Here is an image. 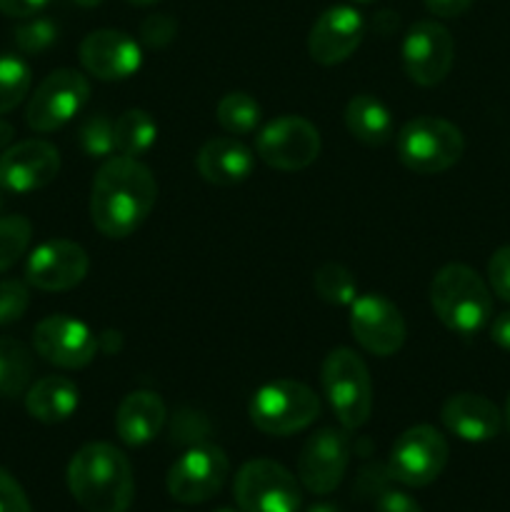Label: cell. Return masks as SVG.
I'll use <instances>...</instances> for the list:
<instances>
[{
	"label": "cell",
	"instance_id": "1",
	"mask_svg": "<svg viewBox=\"0 0 510 512\" xmlns=\"http://www.w3.org/2000/svg\"><path fill=\"white\" fill-rule=\"evenodd\" d=\"M158 198L153 170L138 158L115 155L100 165L90 190V218L105 238H128L148 220Z\"/></svg>",
	"mask_w": 510,
	"mask_h": 512
},
{
	"label": "cell",
	"instance_id": "2",
	"mask_svg": "<svg viewBox=\"0 0 510 512\" xmlns=\"http://www.w3.org/2000/svg\"><path fill=\"white\" fill-rule=\"evenodd\" d=\"M68 490L88 512H125L135 495L130 460L110 443L83 445L70 458Z\"/></svg>",
	"mask_w": 510,
	"mask_h": 512
},
{
	"label": "cell",
	"instance_id": "3",
	"mask_svg": "<svg viewBox=\"0 0 510 512\" xmlns=\"http://www.w3.org/2000/svg\"><path fill=\"white\" fill-rule=\"evenodd\" d=\"M430 305L440 323L460 335H473L493 315V298L485 280L463 263H450L430 283Z\"/></svg>",
	"mask_w": 510,
	"mask_h": 512
},
{
	"label": "cell",
	"instance_id": "4",
	"mask_svg": "<svg viewBox=\"0 0 510 512\" xmlns=\"http://www.w3.org/2000/svg\"><path fill=\"white\" fill-rule=\"evenodd\" d=\"M325 398L345 430L363 428L373 413V383L368 365L355 350L333 348L320 370Z\"/></svg>",
	"mask_w": 510,
	"mask_h": 512
},
{
	"label": "cell",
	"instance_id": "5",
	"mask_svg": "<svg viewBox=\"0 0 510 512\" xmlns=\"http://www.w3.org/2000/svg\"><path fill=\"white\" fill-rule=\"evenodd\" d=\"M400 163L420 175H438L453 168L465 153L460 128L443 118L420 115L408 120L395 138Z\"/></svg>",
	"mask_w": 510,
	"mask_h": 512
},
{
	"label": "cell",
	"instance_id": "6",
	"mask_svg": "<svg viewBox=\"0 0 510 512\" xmlns=\"http://www.w3.org/2000/svg\"><path fill=\"white\" fill-rule=\"evenodd\" d=\"M250 420L265 435L285 438L310 428L320 415V398L298 380H273L250 400Z\"/></svg>",
	"mask_w": 510,
	"mask_h": 512
},
{
	"label": "cell",
	"instance_id": "7",
	"mask_svg": "<svg viewBox=\"0 0 510 512\" xmlns=\"http://www.w3.org/2000/svg\"><path fill=\"white\" fill-rule=\"evenodd\" d=\"M233 493L243 512H298L303 503L295 475L268 458L245 463L235 475Z\"/></svg>",
	"mask_w": 510,
	"mask_h": 512
},
{
	"label": "cell",
	"instance_id": "8",
	"mask_svg": "<svg viewBox=\"0 0 510 512\" xmlns=\"http://www.w3.org/2000/svg\"><path fill=\"white\" fill-rule=\"evenodd\" d=\"M90 98V83L70 68L53 70L30 95L25 120L35 133H53L75 118Z\"/></svg>",
	"mask_w": 510,
	"mask_h": 512
},
{
	"label": "cell",
	"instance_id": "9",
	"mask_svg": "<svg viewBox=\"0 0 510 512\" xmlns=\"http://www.w3.org/2000/svg\"><path fill=\"white\" fill-rule=\"evenodd\" d=\"M448 453V443L440 430L433 425H415L395 440L388 458V473L408 488H425L443 473Z\"/></svg>",
	"mask_w": 510,
	"mask_h": 512
},
{
	"label": "cell",
	"instance_id": "10",
	"mask_svg": "<svg viewBox=\"0 0 510 512\" xmlns=\"http://www.w3.org/2000/svg\"><path fill=\"white\" fill-rule=\"evenodd\" d=\"M228 455L218 445H193L168 470L170 498L183 505H198L215 498L228 480Z\"/></svg>",
	"mask_w": 510,
	"mask_h": 512
},
{
	"label": "cell",
	"instance_id": "11",
	"mask_svg": "<svg viewBox=\"0 0 510 512\" xmlns=\"http://www.w3.org/2000/svg\"><path fill=\"white\" fill-rule=\"evenodd\" d=\"M255 150L270 168L295 173L315 163L320 155V133L300 115H280L260 130Z\"/></svg>",
	"mask_w": 510,
	"mask_h": 512
},
{
	"label": "cell",
	"instance_id": "12",
	"mask_svg": "<svg viewBox=\"0 0 510 512\" xmlns=\"http://www.w3.org/2000/svg\"><path fill=\"white\" fill-rule=\"evenodd\" d=\"M33 348L45 363L63 370H80L98 353V338L80 320L68 315H48L33 330Z\"/></svg>",
	"mask_w": 510,
	"mask_h": 512
},
{
	"label": "cell",
	"instance_id": "13",
	"mask_svg": "<svg viewBox=\"0 0 510 512\" xmlns=\"http://www.w3.org/2000/svg\"><path fill=\"white\" fill-rule=\"evenodd\" d=\"M455 60L453 35L435 20H420L403 40V65L413 83L423 88L443 83Z\"/></svg>",
	"mask_w": 510,
	"mask_h": 512
},
{
	"label": "cell",
	"instance_id": "14",
	"mask_svg": "<svg viewBox=\"0 0 510 512\" xmlns=\"http://www.w3.org/2000/svg\"><path fill=\"white\" fill-rule=\"evenodd\" d=\"M350 330L363 350L378 358L395 355L405 343V320L385 295H358L350 305Z\"/></svg>",
	"mask_w": 510,
	"mask_h": 512
},
{
	"label": "cell",
	"instance_id": "15",
	"mask_svg": "<svg viewBox=\"0 0 510 512\" xmlns=\"http://www.w3.org/2000/svg\"><path fill=\"white\" fill-rule=\"evenodd\" d=\"M350 463V440L343 430L323 428L305 440L298 458V480L315 495H328L343 483Z\"/></svg>",
	"mask_w": 510,
	"mask_h": 512
},
{
	"label": "cell",
	"instance_id": "16",
	"mask_svg": "<svg viewBox=\"0 0 510 512\" xmlns=\"http://www.w3.org/2000/svg\"><path fill=\"white\" fill-rule=\"evenodd\" d=\"M60 173V153L48 140H23L0 153V185L5 193L28 195Z\"/></svg>",
	"mask_w": 510,
	"mask_h": 512
},
{
	"label": "cell",
	"instance_id": "17",
	"mask_svg": "<svg viewBox=\"0 0 510 512\" xmlns=\"http://www.w3.org/2000/svg\"><path fill=\"white\" fill-rule=\"evenodd\" d=\"M88 253L73 240H48L30 253L25 280L45 293H63L80 285L88 275Z\"/></svg>",
	"mask_w": 510,
	"mask_h": 512
},
{
	"label": "cell",
	"instance_id": "18",
	"mask_svg": "<svg viewBox=\"0 0 510 512\" xmlns=\"http://www.w3.org/2000/svg\"><path fill=\"white\" fill-rule=\"evenodd\" d=\"M80 63L98 80H125L140 70L143 50L123 30H93L80 43Z\"/></svg>",
	"mask_w": 510,
	"mask_h": 512
},
{
	"label": "cell",
	"instance_id": "19",
	"mask_svg": "<svg viewBox=\"0 0 510 512\" xmlns=\"http://www.w3.org/2000/svg\"><path fill=\"white\" fill-rule=\"evenodd\" d=\"M365 35V20L350 5H333L313 23L308 53L320 65H338L358 50Z\"/></svg>",
	"mask_w": 510,
	"mask_h": 512
},
{
	"label": "cell",
	"instance_id": "20",
	"mask_svg": "<svg viewBox=\"0 0 510 512\" xmlns=\"http://www.w3.org/2000/svg\"><path fill=\"white\" fill-rule=\"evenodd\" d=\"M440 420L455 438L465 443H485L493 440L503 428V413L493 400L475 393L450 395L440 410Z\"/></svg>",
	"mask_w": 510,
	"mask_h": 512
},
{
	"label": "cell",
	"instance_id": "21",
	"mask_svg": "<svg viewBox=\"0 0 510 512\" xmlns=\"http://www.w3.org/2000/svg\"><path fill=\"white\" fill-rule=\"evenodd\" d=\"M195 168L210 185L230 188L253 175V150L238 138H213L195 155Z\"/></svg>",
	"mask_w": 510,
	"mask_h": 512
},
{
	"label": "cell",
	"instance_id": "22",
	"mask_svg": "<svg viewBox=\"0 0 510 512\" xmlns=\"http://www.w3.org/2000/svg\"><path fill=\"white\" fill-rule=\"evenodd\" d=\"M168 410H165L163 398L150 390H135L128 393L120 403L118 413H115V430L118 438L130 448H140L148 445L150 440L158 438L163 430Z\"/></svg>",
	"mask_w": 510,
	"mask_h": 512
},
{
	"label": "cell",
	"instance_id": "23",
	"mask_svg": "<svg viewBox=\"0 0 510 512\" xmlns=\"http://www.w3.org/2000/svg\"><path fill=\"white\" fill-rule=\"evenodd\" d=\"M80 403V390L73 380L63 378V375H48V378H40L33 388L25 395V410L30 413V418H35L38 423L55 425L65 423L68 418H73V413L78 410Z\"/></svg>",
	"mask_w": 510,
	"mask_h": 512
},
{
	"label": "cell",
	"instance_id": "24",
	"mask_svg": "<svg viewBox=\"0 0 510 512\" xmlns=\"http://www.w3.org/2000/svg\"><path fill=\"white\" fill-rule=\"evenodd\" d=\"M345 125L348 133L355 140L370 148H380V145L393 140V115H390L388 105L380 98L370 93H360L350 98L348 108H345Z\"/></svg>",
	"mask_w": 510,
	"mask_h": 512
},
{
	"label": "cell",
	"instance_id": "25",
	"mask_svg": "<svg viewBox=\"0 0 510 512\" xmlns=\"http://www.w3.org/2000/svg\"><path fill=\"white\" fill-rule=\"evenodd\" d=\"M158 140V123L148 110H125L115 120V150L128 158H140Z\"/></svg>",
	"mask_w": 510,
	"mask_h": 512
},
{
	"label": "cell",
	"instance_id": "26",
	"mask_svg": "<svg viewBox=\"0 0 510 512\" xmlns=\"http://www.w3.org/2000/svg\"><path fill=\"white\" fill-rule=\"evenodd\" d=\"M33 375V358L20 340L0 338V398L23 393Z\"/></svg>",
	"mask_w": 510,
	"mask_h": 512
},
{
	"label": "cell",
	"instance_id": "27",
	"mask_svg": "<svg viewBox=\"0 0 510 512\" xmlns=\"http://www.w3.org/2000/svg\"><path fill=\"white\" fill-rule=\"evenodd\" d=\"M215 118H218L220 128L230 135H248L260 125L263 110H260L258 100L248 93H228L220 98L218 108H215Z\"/></svg>",
	"mask_w": 510,
	"mask_h": 512
},
{
	"label": "cell",
	"instance_id": "28",
	"mask_svg": "<svg viewBox=\"0 0 510 512\" xmlns=\"http://www.w3.org/2000/svg\"><path fill=\"white\" fill-rule=\"evenodd\" d=\"M313 288L320 295V300L330 305H353V300L358 298V283H355V275L350 273L345 265L340 263H323L313 275Z\"/></svg>",
	"mask_w": 510,
	"mask_h": 512
},
{
	"label": "cell",
	"instance_id": "29",
	"mask_svg": "<svg viewBox=\"0 0 510 512\" xmlns=\"http://www.w3.org/2000/svg\"><path fill=\"white\" fill-rule=\"evenodd\" d=\"M30 65L13 53H0V115L23 103L30 90Z\"/></svg>",
	"mask_w": 510,
	"mask_h": 512
},
{
	"label": "cell",
	"instance_id": "30",
	"mask_svg": "<svg viewBox=\"0 0 510 512\" xmlns=\"http://www.w3.org/2000/svg\"><path fill=\"white\" fill-rule=\"evenodd\" d=\"M33 238V225L23 215H5L0 218V273L13 268L28 250Z\"/></svg>",
	"mask_w": 510,
	"mask_h": 512
},
{
	"label": "cell",
	"instance_id": "31",
	"mask_svg": "<svg viewBox=\"0 0 510 512\" xmlns=\"http://www.w3.org/2000/svg\"><path fill=\"white\" fill-rule=\"evenodd\" d=\"M78 143L88 158H110L115 153V120L105 113H93L78 130Z\"/></svg>",
	"mask_w": 510,
	"mask_h": 512
},
{
	"label": "cell",
	"instance_id": "32",
	"mask_svg": "<svg viewBox=\"0 0 510 512\" xmlns=\"http://www.w3.org/2000/svg\"><path fill=\"white\" fill-rule=\"evenodd\" d=\"M13 38L20 53L38 55L58 40V25L50 18H35L33 15V18H25V23L15 28Z\"/></svg>",
	"mask_w": 510,
	"mask_h": 512
},
{
	"label": "cell",
	"instance_id": "33",
	"mask_svg": "<svg viewBox=\"0 0 510 512\" xmlns=\"http://www.w3.org/2000/svg\"><path fill=\"white\" fill-rule=\"evenodd\" d=\"M28 305L30 293L23 280H0V325H10L23 318Z\"/></svg>",
	"mask_w": 510,
	"mask_h": 512
},
{
	"label": "cell",
	"instance_id": "34",
	"mask_svg": "<svg viewBox=\"0 0 510 512\" xmlns=\"http://www.w3.org/2000/svg\"><path fill=\"white\" fill-rule=\"evenodd\" d=\"M175 35H178V23H175V18H170L165 13L148 15L140 23V40L148 48H165V45L173 43Z\"/></svg>",
	"mask_w": 510,
	"mask_h": 512
},
{
	"label": "cell",
	"instance_id": "35",
	"mask_svg": "<svg viewBox=\"0 0 510 512\" xmlns=\"http://www.w3.org/2000/svg\"><path fill=\"white\" fill-rule=\"evenodd\" d=\"M488 283L500 300L510 303V245L498 248L488 263Z\"/></svg>",
	"mask_w": 510,
	"mask_h": 512
},
{
	"label": "cell",
	"instance_id": "36",
	"mask_svg": "<svg viewBox=\"0 0 510 512\" xmlns=\"http://www.w3.org/2000/svg\"><path fill=\"white\" fill-rule=\"evenodd\" d=\"M0 512H33L25 490L3 468H0Z\"/></svg>",
	"mask_w": 510,
	"mask_h": 512
},
{
	"label": "cell",
	"instance_id": "37",
	"mask_svg": "<svg viewBox=\"0 0 510 512\" xmlns=\"http://www.w3.org/2000/svg\"><path fill=\"white\" fill-rule=\"evenodd\" d=\"M375 512H423L420 505L415 503L410 495L400 493V490H383L375 503Z\"/></svg>",
	"mask_w": 510,
	"mask_h": 512
},
{
	"label": "cell",
	"instance_id": "38",
	"mask_svg": "<svg viewBox=\"0 0 510 512\" xmlns=\"http://www.w3.org/2000/svg\"><path fill=\"white\" fill-rule=\"evenodd\" d=\"M50 0H0V13L8 18H33Z\"/></svg>",
	"mask_w": 510,
	"mask_h": 512
},
{
	"label": "cell",
	"instance_id": "39",
	"mask_svg": "<svg viewBox=\"0 0 510 512\" xmlns=\"http://www.w3.org/2000/svg\"><path fill=\"white\" fill-rule=\"evenodd\" d=\"M473 3L475 0H425V8H428V13H433L435 18H458V15H463Z\"/></svg>",
	"mask_w": 510,
	"mask_h": 512
},
{
	"label": "cell",
	"instance_id": "40",
	"mask_svg": "<svg viewBox=\"0 0 510 512\" xmlns=\"http://www.w3.org/2000/svg\"><path fill=\"white\" fill-rule=\"evenodd\" d=\"M490 338H493V343L498 345V348L508 350L510 353V310L508 313H500L498 318H495L493 328H490Z\"/></svg>",
	"mask_w": 510,
	"mask_h": 512
},
{
	"label": "cell",
	"instance_id": "41",
	"mask_svg": "<svg viewBox=\"0 0 510 512\" xmlns=\"http://www.w3.org/2000/svg\"><path fill=\"white\" fill-rule=\"evenodd\" d=\"M13 138H15V128L8 123V120L0 118V150L8 148V145L13 143Z\"/></svg>",
	"mask_w": 510,
	"mask_h": 512
},
{
	"label": "cell",
	"instance_id": "42",
	"mask_svg": "<svg viewBox=\"0 0 510 512\" xmlns=\"http://www.w3.org/2000/svg\"><path fill=\"white\" fill-rule=\"evenodd\" d=\"M305 512H340V510L335 508V505H330V503H318V505H313V508H308Z\"/></svg>",
	"mask_w": 510,
	"mask_h": 512
},
{
	"label": "cell",
	"instance_id": "43",
	"mask_svg": "<svg viewBox=\"0 0 510 512\" xmlns=\"http://www.w3.org/2000/svg\"><path fill=\"white\" fill-rule=\"evenodd\" d=\"M75 5H80V8H95V5H100L103 0H73Z\"/></svg>",
	"mask_w": 510,
	"mask_h": 512
},
{
	"label": "cell",
	"instance_id": "44",
	"mask_svg": "<svg viewBox=\"0 0 510 512\" xmlns=\"http://www.w3.org/2000/svg\"><path fill=\"white\" fill-rule=\"evenodd\" d=\"M128 3L143 5V8H145V5H155V3H158V0H128Z\"/></svg>",
	"mask_w": 510,
	"mask_h": 512
},
{
	"label": "cell",
	"instance_id": "45",
	"mask_svg": "<svg viewBox=\"0 0 510 512\" xmlns=\"http://www.w3.org/2000/svg\"><path fill=\"white\" fill-rule=\"evenodd\" d=\"M505 425L510 430V395H508V403H505Z\"/></svg>",
	"mask_w": 510,
	"mask_h": 512
},
{
	"label": "cell",
	"instance_id": "46",
	"mask_svg": "<svg viewBox=\"0 0 510 512\" xmlns=\"http://www.w3.org/2000/svg\"><path fill=\"white\" fill-rule=\"evenodd\" d=\"M3 193H5V190H3V185H0V210H3V205H5V198H3Z\"/></svg>",
	"mask_w": 510,
	"mask_h": 512
},
{
	"label": "cell",
	"instance_id": "47",
	"mask_svg": "<svg viewBox=\"0 0 510 512\" xmlns=\"http://www.w3.org/2000/svg\"><path fill=\"white\" fill-rule=\"evenodd\" d=\"M215 512H243V510H240V508H238V510H230V508H223V510H215Z\"/></svg>",
	"mask_w": 510,
	"mask_h": 512
},
{
	"label": "cell",
	"instance_id": "48",
	"mask_svg": "<svg viewBox=\"0 0 510 512\" xmlns=\"http://www.w3.org/2000/svg\"><path fill=\"white\" fill-rule=\"evenodd\" d=\"M355 3H373V0H355Z\"/></svg>",
	"mask_w": 510,
	"mask_h": 512
}]
</instances>
